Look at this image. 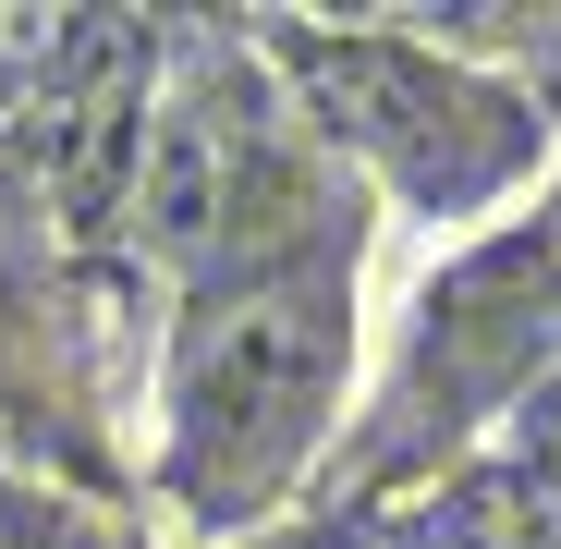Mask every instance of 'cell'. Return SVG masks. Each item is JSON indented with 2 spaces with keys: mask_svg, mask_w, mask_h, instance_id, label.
<instances>
[{
  "mask_svg": "<svg viewBox=\"0 0 561 549\" xmlns=\"http://www.w3.org/2000/svg\"><path fill=\"white\" fill-rule=\"evenodd\" d=\"M354 268H366V244H318V256L244 268V282H208L171 306L159 501L196 537L280 513L294 477L330 451L342 391H354Z\"/></svg>",
  "mask_w": 561,
  "mask_h": 549,
  "instance_id": "6da1fadb",
  "label": "cell"
},
{
  "mask_svg": "<svg viewBox=\"0 0 561 549\" xmlns=\"http://www.w3.org/2000/svg\"><path fill=\"white\" fill-rule=\"evenodd\" d=\"M123 244L183 306L208 282H244V268L318 256V244H366V208H354V171L294 111V85L268 73V49H196L135 111Z\"/></svg>",
  "mask_w": 561,
  "mask_h": 549,
  "instance_id": "7a4b0ae2",
  "label": "cell"
},
{
  "mask_svg": "<svg viewBox=\"0 0 561 549\" xmlns=\"http://www.w3.org/2000/svg\"><path fill=\"white\" fill-rule=\"evenodd\" d=\"M268 73L294 85V111L318 123V147L342 171H379L403 208L427 220H477L537 171V111L513 85H489L477 61H451L427 37H280Z\"/></svg>",
  "mask_w": 561,
  "mask_h": 549,
  "instance_id": "3957f363",
  "label": "cell"
},
{
  "mask_svg": "<svg viewBox=\"0 0 561 549\" xmlns=\"http://www.w3.org/2000/svg\"><path fill=\"white\" fill-rule=\"evenodd\" d=\"M561 342V208L549 220H513L501 244H477L427 282L415 306V342L391 366V403H379V439H366V477H415L439 451H463L489 415H513L525 366Z\"/></svg>",
  "mask_w": 561,
  "mask_h": 549,
  "instance_id": "277c9868",
  "label": "cell"
},
{
  "mask_svg": "<svg viewBox=\"0 0 561 549\" xmlns=\"http://www.w3.org/2000/svg\"><path fill=\"white\" fill-rule=\"evenodd\" d=\"M463 537L477 549H561V379L513 415V439L463 477Z\"/></svg>",
  "mask_w": 561,
  "mask_h": 549,
  "instance_id": "5b68a950",
  "label": "cell"
}]
</instances>
